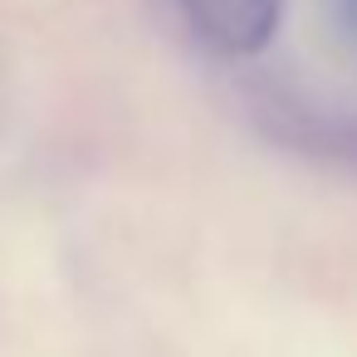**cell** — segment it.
Returning a JSON list of instances; mask_svg holds the SVG:
<instances>
[{"label": "cell", "instance_id": "1", "mask_svg": "<svg viewBox=\"0 0 357 357\" xmlns=\"http://www.w3.org/2000/svg\"><path fill=\"white\" fill-rule=\"evenodd\" d=\"M186 25L201 35V45H211L225 59H250L259 54L284 15V0H176Z\"/></svg>", "mask_w": 357, "mask_h": 357}, {"label": "cell", "instance_id": "2", "mask_svg": "<svg viewBox=\"0 0 357 357\" xmlns=\"http://www.w3.org/2000/svg\"><path fill=\"white\" fill-rule=\"evenodd\" d=\"M328 10H333V25L357 45V0H328Z\"/></svg>", "mask_w": 357, "mask_h": 357}]
</instances>
